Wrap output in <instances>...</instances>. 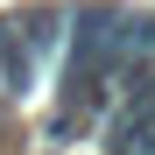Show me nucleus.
Instances as JSON below:
<instances>
[{"mask_svg":"<svg viewBox=\"0 0 155 155\" xmlns=\"http://www.w3.org/2000/svg\"><path fill=\"white\" fill-rule=\"evenodd\" d=\"M28 78H35V64H28V49L14 35V14H7L0 21V92H28Z\"/></svg>","mask_w":155,"mask_h":155,"instance_id":"f257e3e1","label":"nucleus"}]
</instances>
